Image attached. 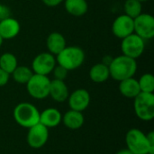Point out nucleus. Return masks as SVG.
Returning a JSON list of instances; mask_svg holds the SVG:
<instances>
[{"label":"nucleus","instance_id":"9b49d317","mask_svg":"<svg viewBox=\"0 0 154 154\" xmlns=\"http://www.w3.org/2000/svg\"><path fill=\"white\" fill-rule=\"evenodd\" d=\"M134 19L126 14L117 16L113 22L112 32L114 35L119 39H124L134 33Z\"/></svg>","mask_w":154,"mask_h":154},{"label":"nucleus","instance_id":"cd10ccee","mask_svg":"<svg viewBox=\"0 0 154 154\" xmlns=\"http://www.w3.org/2000/svg\"><path fill=\"white\" fill-rule=\"evenodd\" d=\"M146 135H147V139H148V142H149L151 148L154 151V133L153 132H150Z\"/></svg>","mask_w":154,"mask_h":154},{"label":"nucleus","instance_id":"c756f323","mask_svg":"<svg viewBox=\"0 0 154 154\" xmlns=\"http://www.w3.org/2000/svg\"><path fill=\"white\" fill-rule=\"evenodd\" d=\"M116 154H133L132 152H130L127 149H125V150H121V151H119L118 152H116Z\"/></svg>","mask_w":154,"mask_h":154},{"label":"nucleus","instance_id":"c85d7f7f","mask_svg":"<svg viewBox=\"0 0 154 154\" xmlns=\"http://www.w3.org/2000/svg\"><path fill=\"white\" fill-rule=\"evenodd\" d=\"M5 7L0 3V18H2L3 14H5Z\"/></svg>","mask_w":154,"mask_h":154},{"label":"nucleus","instance_id":"1a4fd4ad","mask_svg":"<svg viewBox=\"0 0 154 154\" xmlns=\"http://www.w3.org/2000/svg\"><path fill=\"white\" fill-rule=\"evenodd\" d=\"M57 65L56 58L50 52H42L34 57L32 62V70L34 74L48 76Z\"/></svg>","mask_w":154,"mask_h":154},{"label":"nucleus","instance_id":"9d476101","mask_svg":"<svg viewBox=\"0 0 154 154\" xmlns=\"http://www.w3.org/2000/svg\"><path fill=\"white\" fill-rule=\"evenodd\" d=\"M49 139V129L38 123L29 128L27 134V143L31 148L40 149L43 147Z\"/></svg>","mask_w":154,"mask_h":154},{"label":"nucleus","instance_id":"dca6fc26","mask_svg":"<svg viewBox=\"0 0 154 154\" xmlns=\"http://www.w3.org/2000/svg\"><path fill=\"white\" fill-rule=\"evenodd\" d=\"M46 46L49 51L48 52L56 56L67 46L66 39L60 32H53L46 39Z\"/></svg>","mask_w":154,"mask_h":154},{"label":"nucleus","instance_id":"4468645a","mask_svg":"<svg viewBox=\"0 0 154 154\" xmlns=\"http://www.w3.org/2000/svg\"><path fill=\"white\" fill-rule=\"evenodd\" d=\"M49 96H51L54 101L59 103H62L68 100L69 92L64 80H59V79L51 80Z\"/></svg>","mask_w":154,"mask_h":154},{"label":"nucleus","instance_id":"a211bd4d","mask_svg":"<svg viewBox=\"0 0 154 154\" xmlns=\"http://www.w3.org/2000/svg\"><path fill=\"white\" fill-rule=\"evenodd\" d=\"M118 88L120 93L127 98H134L141 92L138 80L134 77L120 81Z\"/></svg>","mask_w":154,"mask_h":154},{"label":"nucleus","instance_id":"2eb2a0df","mask_svg":"<svg viewBox=\"0 0 154 154\" xmlns=\"http://www.w3.org/2000/svg\"><path fill=\"white\" fill-rule=\"evenodd\" d=\"M62 121L61 113L53 107L46 108L42 113H40V123L49 128H53L58 126Z\"/></svg>","mask_w":154,"mask_h":154},{"label":"nucleus","instance_id":"393cba45","mask_svg":"<svg viewBox=\"0 0 154 154\" xmlns=\"http://www.w3.org/2000/svg\"><path fill=\"white\" fill-rule=\"evenodd\" d=\"M53 75H54V79H59V80H65L67 76H68V72L69 70L66 69L64 67L60 66V65H56L52 70Z\"/></svg>","mask_w":154,"mask_h":154},{"label":"nucleus","instance_id":"b1692460","mask_svg":"<svg viewBox=\"0 0 154 154\" xmlns=\"http://www.w3.org/2000/svg\"><path fill=\"white\" fill-rule=\"evenodd\" d=\"M141 92L153 93L154 91V77L151 73L143 74L138 80Z\"/></svg>","mask_w":154,"mask_h":154},{"label":"nucleus","instance_id":"a878e982","mask_svg":"<svg viewBox=\"0 0 154 154\" xmlns=\"http://www.w3.org/2000/svg\"><path fill=\"white\" fill-rule=\"evenodd\" d=\"M9 78H10V75L0 68V87L5 86L9 80Z\"/></svg>","mask_w":154,"mask_h":154},{"label":"nucleus","instance_id":"20e7f679","mask_svg":"<svg viewBox=\"0 0 154 154\" xmlns=\"http://www.w3.org/2000/svg\"><path fill=\"white\" fill-rule=\"evenodd\" d=\"M125 143L127 150L133 154H154V151L149 144L147 135L139 129L133 128L127 132Z\"/></svg>","mask_w":154,"mask_h":154},{"label":"nucleus","instance_id":"f03ea898","mask_svg":"<svg viewBox=\"0 0 154 154\" xmlns=\"http://www.w3.org/2000/svg\"><path fill=\"white\" fill-rule=\"evenodd\" d=\"M13 116L14 121L23 128L29 129L40 123V112L31 103L23 102L18 104L14 109Z\"/></svg>","mask_w":154,"mask_h":154},{"label":"nucleus","instance_id":"7c9ffc66","mask_svg":"<svg viewBox=\"0 0 154 154\" xmlns=\"http://www.w3.org/2000/svg\"><path fill=\"white\" fill-rule=\"evenodd\" d=\"M3 42H4V39L0 36V47L2 46V44H3Z\"/></svg>","mask_w":154,"mask_h":154},{"label":"nucleus","instance_id":"6e6552de","mask_svg":"<svg viewBox=\"0 0 154 154\" xmlns=\"http://www.w3.org/2000/svg\"><path fill=\"white\" fill-rule=\"evenodd\" d=\"M134 32L143 40L154 37V17L150 14H141L134 19Z\"/></svg>","mask_w":154,"mask_h":154},{"label":"nucleus","instance_id":"0eeeda50","mask_svg":"<svg viewBox=\"0 0 154 154\" xmlns=\"http://www.w3.org/2000/svg\"><path fill=\"white\" fill-rule=\"evenodd\" d=\"M145 49L144 40L134 32L122 39L121 50L123 55L132 59H138L142 56Z\"/></svg>","mask_w":154,"mask_h":154},{"label":"nucleus","instance_id":"412c9836","mask_svg":"<svg viewBox=\"0 0 154 154\" xmlns=\"http://www.w3.org/2000/svg\"><path fill=\"white\" fill-rule=\"evenodd\" d=\"M18 66L17 58L10 52H5L0 56V68L9 75Z\"/></svg>","mask_w":154,"mask_h":154},{"label":"nucleus","instance_id":"7ed1b4c3","mask_svg":"<svg viewBox=\"0 0 154 154\" xmlns=\"http://www.w3.org/2000/svg\"><path fill=\"white\" fill-rule=\"evenodd\" d=\"M55 58L57 64L64 67L69 71L79 68L83 64L85 60V52L78 46H66Z\"/></svg>","mask_w":154,"mask_h":154},{"label":"nucleus","instance_id":"f257e3e1","mask_svg":"<svg viewBox=\"0 0 154 154\" xmlns=\"http://www.w3.org/2000/svg\"><path fill=\"white\" fill-rule=\"evenodd\" d=\"M108 68L110 77L120 82L134 76L137 70V62L136 60L122 54L113 58L108 65Z\"/></svg>","mask_w":154,"mask_h":154},{"label":"nucleus","instance_id":"39448f33","mask_svg":"<svg viewBox=\"0 0 154 154\" xmlns=\"http://www.w3.org/2000/svg\"><path fill=\"white\" fill-rule=\"evenodd\" d=\"M134 99V108L137 117L143 121H152L154 118L153 93L140 92Z\"/></svg>","mask_w":154,"mask_h":154},{"label":"nucleus","instance_id":"aec40b11","mask_svg":"<svg viewBox=\"0 0 154 154\" xmlns=\"http://www.w3.org/2000/svg\"><path fill=\"white\" fill-rule=\"evenodd\" d=\"M64 6L69 14L76 17L84 15L88 9L87 0H65Z\"/></svg>","mask_w":154,"mask_h":154},{"label":"nucleus","instance_id":"473e14b6","mask_svg":"<svg viewBox=\"0 0 154 154\" xmlns=\"http://www.w3.org/2000/svg\"><path fill=\"white\" fill-rule=\"evenodd\" d=\"M148 154H153V153H148Z\"/></svg>","mask_w":154,"mask_h":154},{"label":"nucleus","instance_id":"f3484780","mask_svg":"<svg viewBox=\"0 0 154 154\" xmlns=\"http://www.w3.org/2000/svg\"><path fill=\"white\" fill-rule=\"evenodd\" d=\"M84 121L85 119L82 112L70 109L64 114L61 122L67 128L71 130H78L83 126Z\"/></svg>","mask_w":154,"mask_h":154},{"label":"nucleus","instance_id":"f8f14e48","mask_svg":"<svg viewBox=\"0 0 154 154\" xmlns=\"http://www.w3.org/2000/svg\"><path fill=\"white\" fill-rule=\"evenodd\" d=\"M68 101L70 109L79 112H83L89 106L90 95L88 90L84 88H79L73 91L69 96Z\"/></svg>","mask_w":154,"mask_h":154},{"label":"nucleus","instance_id":"2f4dec72","mask_svg":"<svg viewBox=\"0 0 154 154\" xmlns=\"http://www.w3.org/2000/svg\"><path fill=\"white\" fill-rule=\"evenodd\" d=\"M139 2H141V3H143V2H146V1H148V0H138Z\"/></svg>","mask_w":154,"mask_h":154},{"label":"nucleus","instance_id":"5701e85b","mask_svg":"<svg viewBox=\"0 0 154 154\" xmlns=\"http://www.w3.org/2000/svg\"><path fill=\"white\" fill-rule=\"evenodd\" d=\"M125 14L134 19L142 14V3L138 0H126L124 5Z\"/></svg>","mask_w":154,"mask_h":154},{"label":"nucleus","instance_id":"6ab92c4d","mask_svg":"<svg viewBox=\"0 0 154 154\" xmlns=\"http://www.w3.org/2000/svg\"><path fill=\"white\" fill-rule=\"evenodd\" d=\"M110 77L108 65L101 62L93 65L89 70V78L95 83H103Z\"/></svg>","mask_w":154,"mask_h":154},{"label":"nucleus","instance_id":"ddd939ff","mask_svg":"<svg viewBox=\"0 0 154 154\" xmlns=\"http://www.w3.org/2000/svg\"><path fill=\"white\" fill-rule=\"evenodd\" d=\"M19 22L12 17H5L0 21V36L4 40L15 38L20 32Z\"/></svg>","mask_w":154,"mask_h":154},{"label":"nucleus","instance_id":"bb28decb","mask_svg":"<svg viewBox=\"0 0 154 154\" xmlns=\"http://www.w3.org/2000/svg\"><path fill=\"white\" fill-rule=\"evenodd\" d=\"M42 3L49 7H55L59 5L63 0H42Z\"/></svg>","mask_w":154,"mask_h":154},{"label":"nucleus","instance_id":"423d86ee","mask_svg":"<svg viewBox=\"0 0 154 154\" xmlns=\"http://www.w3.org/2000/svg\"><path fill=\"white\" fill-rule=\"evenodd\" d=\"M51 79L44 75L34 74L26 83L29 95L35 99H44L49 97Z\"/></svg>","mask_w":154,"mask_h":154},{"label":"nucleus","instance_id":"4be33fe9","mask_svg":"<svg viewBox=\"0 0 154 154\" xmlns=\"http://www.w3.org/2000/svg\"><path fill=\"white\" fill-rule=\"evenodd\" d=\"M33 75L32 69L26 66H17L15 69L12 72L13 79L15 82L19 84H25Z\"/></svg>","mask_w":154,"mask_h":154}]
</instances>
